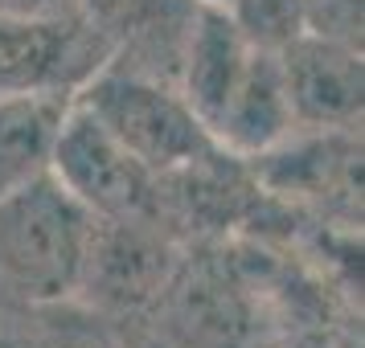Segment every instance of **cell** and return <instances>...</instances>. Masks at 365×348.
<instances>
[{
	"label": "cell",
	"instance_id": "cell-1",
	"mask_svg": "<svg viewBox=\"0 0 365 348\" xmlns=\"http://www.w3.org/2000/svg\"><path fill=\"white\" fill-rule=\"evenodd\" d=\"M135 332L152 348H279L263 283L242 238L189 242Z\"/></svg>",
	"mask_w": 365,
	"mask_h": 348
},
{
	"label": "cell",
	"instance_id": "cell-2",
	"mask_svg": "<svg viewBox=\"0 0 365 348\" xmlns=\"http://www.w3.org/2000/svg\"><path fill=\"white\" fill-rule=\"evenodd\" d=\"M95 217L50 172L0 197V312L70 303Z\"/></svg>",
	"mask_w": 365,
	"mask_h": 348
},
{
	"label": "cell",
	"instance_id": "cell-3",
	"mask_svg": "<svg viewBox=\"0 0 365 348\" xmlns=\"http://www.w3.org/2000/svg\"><path fill=\"white\" fill-rule=\"evenodd\" d=\"M74 102L83 111H91L156 176L193 164L197 156L217 148L210 132L201 127V119L193 115V107L177 90V83L123 66L115 58H107L86 78Z\"/></svg>",
	"mask_w": 365,
	"mask_h": 348
},
{
	"label": "cell",
	"instance_id": "cell-4",
	"mask_svg": "<svg viewBox=\"0 0 365 348\" xmlns=\"http://www.w3.org/2000/svg\"><path fill=\"white\" fill-rule=\"evenodd\" d=\"M185 246L189 242L168 230L165 221H99L95 217L74 303H83L86 312L103 320L135 328L160 299L165 283L173 279Z\"/></svg>",
	"mask_w": 365,
	"mask_h": 348
},
{
	"label": "cell",
	"instance_id": "cell-5",
	"mask_svg": "<svg viewBox=\"0 0 365 348\" xmlns=\"http://www.w3.org/2000/svg\"><path fill=\"white\" fill-rule=\"evenodd\" d=\"M50 176L99 221H160V176L78 102L58 132Z\"/></svg>",
	"mask_w": 365,
	"mask_h": 348
},
{
	"label": "cell",
	"instance_id": "cell-6",
	"mask_svg": "<svg viewBox=\"0 0 365 348\" xmlns=\"http://www.w3.org/2000/svg\"><path fill=\"white\" fill-rule=\"evenodd\" d=\"M111 53V41L78 9L0 17V95H78Z\"/></svg>",
	"mask_w": 365,
	"mask_h": 348
},
{
	"label": "cell",
	"instance_id": "cell-7",
	"mask_svg": "<svg viewBox=\"0 0 365 348\" xmlns=\"http://www.w3.org/2000/svg\"><path fill=\"white\" fill-rule=\"evenodd\" d=\"M279 66L296 127H308V132H361V111H365L361 46L299 33L279 50Z\"/></svg>",
	"mask_w": 365,
	"mask_h": 348
},
{
	"label": "cell",
	"instance_id": "cell-8",
	"mask_svg": "<svg viewBox=\"0 0 365 348\" xmlns=\"http://www.w3.org/2000/svg\"><path fill=\"white\" fill-rule=\"evenodd\" d=\"M78 13L111 41L115 62L177 83L197 0H78Z\"/></svg>",
	"mask_w": 365,
	"mask_h": 348
},
{
	"label": "cell",
	"instance_id": "cell-9",
	"mask_svg": "<svg viewBox=\"0 0 365 348\" xmlns=\"http://www.w3.org/2000/svg\"><path fill=\"white\" fill-rule=\"evenodd\" d=\"M74 95H0V197L50 172Z\"/></svg>",
	"mask_w": 365,
	"mask_h": 348
},
{
	"label": "cell",
	"instance_id": "cell-10",
	"mask_svg": "<svg viewBox=\"0 0 365 348\" xmlns=\"http://www.w3.org/2000/svg\"><path fill=\"white\" fill-rule=\"evenodd\" d=\"M0 348H152L128 324L103 320L83 303L0 312Z\"/></svg>",
	"mask_w": 365,
	"mask_h": 348
},
{
	"label": "cell",
	"instance_id": "cell-11",
	"mask_svg": "<svg viewBox=\"0 0 365 348\" xmlns=\"http://www.w3.org/2000/svg\"><path fill=\"white\" fill-rule=\"evenodd\" d=\"M222 13L247 41L267 50H283L292 37L304 33V0H226Z\"/></svg>",
	"mask_w": 365,
	"mask_h": 348
},
{
	"label": "cell",
	"instance_id": "cell-12",
	"mask_svg": "<svg viewBox=\"0 0 365 348\" xmlns=\"http://www.w3.org/2000/svg\"><path fill=\"white\" fill-rule=\"evenodd\" d=\"M365 0H304V33L361 46Z\"/></svg>",
	"mask_w": 365,
	"mask_h": 348
},
{
	"label": "cell",
	"instance_id": "cell-13",
	"mask_svg": "<svg viewBox=\"0 0 365 348\" xmlns=\"http://www.w3.org/2000/svg\"><path fill=\"white\" fill-rule=\"evenodd\" d=\"M78 0H0V17H53L74 13Z\"/></svg>",
	"mask_w": 365,
	"mask_h": 348
}]
</instances>
